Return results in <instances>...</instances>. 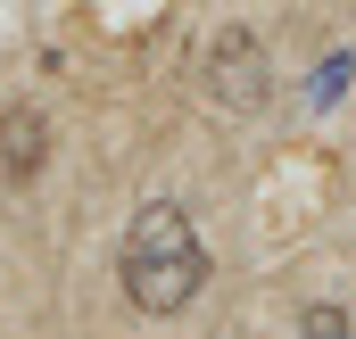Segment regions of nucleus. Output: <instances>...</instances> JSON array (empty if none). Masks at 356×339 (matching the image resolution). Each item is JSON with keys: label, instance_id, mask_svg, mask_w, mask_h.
<instances>
[{"label": "nucleus", "instance_id": "nucleus-1", "mask_svg": "<svg viewBox=\"0 0 356 339\" xmlns=\"http://www.w3.org/2000/svg\"><path fill=\"white\" fill-rule=\"evenodd\" d=\"M116 281H124V298L141 306V315H182L199 290H207V240H199V224L182 215L175 199H149L133 224H124V240H116Z\"/></svg>", "mask_w": 356, "mask_h": 339}, {"label": "nucleus", "instance_id": "nucleus-2", "mask_svg": "<svg viewBox=\"0 0 356 339\" xmlns=\"http://www.w3.org/2000/svg\"><path fill=\"white\" fill-rule=\"evenodd\" d=\"M199 83H207V99L224 108V116H257L273 99V58L266 42L249 33V25H224L216 42H207V58H199Z\"/></svg>", "mask_w": 356, "mask_h": 339}, {"label": "nucleus", "instance_id": "nucleus-3", "mask_svg": "<svg viewBox=\"0 0 356 339\" xmlns=\"http://www.w3.org/2000/svg\"><path fill=\"white\" fill-rule=\"evenodd\" d=\"M50 166V116L42 108H0V199H25Z\"/></svg>", "mask_w": 356, "mask_h": 339}, {"label": "nucleus", "instance_id": "nucleus-4", "mask_svg": "<svg viewBox=\"0 0 356 339\" xmlns=\"http://www.w3.org/2000/svg\"><path fill=\"white\" fill-rule=\"evenodd\" d=\"M290 339H356V323H348V306H332V298H315L307 315H298V331Z\"/></svg>", "mask_w": 356, "mask_h": 339}]
</instances>
